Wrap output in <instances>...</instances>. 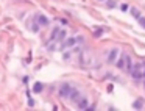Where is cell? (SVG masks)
I'll use <instances>...</instances> for the list:
<instances>
[{"label":"cell","instance_id":"3","mask_svg":"<svg viewBox=\"0 0 145 111\" xmlns=\"http://www.w3.org/2000/svg\"><path fill=\"white\" fill-rule=\"evenodd\" d=\"M77 105H78V110H87V108H89V102H87L86 97H81V99L77 102Z\"/></svg>","mask_w":145,"mask_h":111},{"label":"cell","instance_id":"14","mask_svg":"<svg viewBox=\"0 0 145 111\" xmlns=\"http://www.w3.org/2000/svg\"><path fill=\"white\" fill-rule=\"evenodd\" d=\"M131 14H133L136 19L140 17V14H139V10H137V8H131Z\"/></svg>","mask_w":145,"mask_h":111},{"label":"cell","instance_id":"9","mask_svg":"<svg viewBox=\"0 0 145 111\" xmlns=\"http://www.w3.org/2000/svg\"><path fill=\"white\" fill-rule=\"evenodd\" d=\"M123 70H127V72H131L133 70V63H131V56L127 55V64H125V69Z\"/></svg>","mask_w":145,"mask_h":111},{"label":"cell","instance_id":"5","mask_svg":"<svg viewBox=\"0 0 145 111\" xmlns=\"http://www.w3.org/2000/svg\"><path fill=\"white\" fill-rule=\"evenodd\" d=\"M117 55H119V48H117V47H114V48L111 50V52H109L108 63H114V61H115V58H117Z\"/></svg>","mask_w":145,"mask_h":111},{"label":"cell","instance_id":"4","mask_svg":"<svg viewBox=\"0 0 145 111\" xmlns=\"http://www.w3.org/2000/svg\"><path fill=\"white\" fill-rule=\"evenodd\" d=\"M48 22H50V20L47 19V16H44V14L37 16V25H39V27H47Z\"/></svg>","mask_w":145,"mask_h":111},{"label":"cell","instance_id":"18","mask_svg":"<svg viewBox=\"0 0 145 111\" xmlns=\"http://www.w3.org/2000/svg\"><path fill=\"white\" fill-rule=\"evenodd\" d=\"M128 8H130V6H128V3H123L122 6H120V10H122V11H128Z\"/></svg>","mask_w":145,"mask_h":111},{"label":"cell","instance_id":"13","mask_svg":"<svg viewBox=\"0 0 145 111\" xmlns=\"http://www.w3.org/2000/svg\"><path fill=\"white\" fill-rule=\"evenodd\" d=\"M106 6L108 8H115L117 3H115V0H106Z\"/></svg>","mask_w":145,"mask_h":111},{"label":"cell","instance_id":"1","mask_svg":"<svg viewBox=\"0 0 145 111\" xmlns=\"http://www.w3.org/2000/svg\"><path fill=\"white\" fill-rule=\"evenodd\" d=\"M130 74H131V77H133V78H136V80H140V78L144 77V74H145V67L142 66V64H136Z\"/></svg>","mask_w":145,"mask_h":111},{"label":"cell","instance_id":"7","mask_svg":"<svg viewBox=\"0 0 145 111\" xmlns=\"http://www.w3.org/2000/svg\"><path fill=\"white\" fill-rule=\"evenodd\" d=\"M75 42H77V39H75V38H69L67 41H64L63 48H66V47H73V45H75Z\"/></svg>","mask_w":145,"mask_h":111},{"label":"cell","instance_id":"11","mask_svg":"<svg viewBox=\"0 0 145 111\" xmlns=\"http://www.w3.org/2000/svg\"><path fill=\"white\" fill-rule=\"evenodd\" d=\"M42 88H44V86H42V83L41 82H36V83H34V86H33V92H41V91H42Z\"/></svg>","mask_w":145,"mask_h":111},{"label":"cell","instance_id":"10","mask_svg":"<svg viewBox=\"0 0 145 111\" xmlns=\"http://www.w3.org/2000/svg\"><path fill=\"white\" fill-rule=\"evenodd\" d=\"M142 106H144V100H142V99H137V100L133 103V108H134V110H142Z\"/></svg>","mask_w":145,"mask_h":111},{"label":"cell","instance_id":"20","mask_svg":"<svg viewBox=\"0 0 145 111\" xmlns=\"http://www.w3.org/2000/svg\"><path fill=\"white\" fill-rule=\"evenodd\" d=\"M144 77H145V74H144Z\"/></svg>","mask_w":145,"mask_h":111},{"label":"cell","instance_id":"21","mask_svg":"<svg viewBox=\"0 0 145 111\" xmlns=\"http://www.w3.org/2000/svg\"><path fill=\"white\" fill-rule=\"evenodd\" d=\"M144 86H145V83H144Z\"/></svg>","mask_w":145,"mask_h":111},{"label":"cell","instance_id":"16","mask_svg":"<svg viewBox=\"0 0 145 111\" xmlns=\"http://www.w3.org/2000/svg\"><path fill=\"white\" fill-rule=\"evenodd\" d=\"M103 33H104V30H103V28H98V30H95V33H94V36H97V38H98V36H101Z\"/></svg>","mask_w":145,"mask_h":111},{"label":"cell","instance_id":"2","mask_svg":"<svg viewBox=\"0 0 145 111\" xmlns=\"http://www.w3.org/2000/svg\"><path fill=\"white\" fill-rule=\"evenodd\" d=\"M70 92H72V88L69 83H63L59 88V96L63 97V99H66V97H70Z\"/></svg>","mask_w":145,"mask_h":111},{"label":"cell","instance_id":"19","mask_svg":"<svg viewBox=\"0 0 145 111\" xmlns=\"http://www.w3.org/2000/svg\"><path fill=\"white\" fill-rule=\"evenodd\" d=\"M98 2H106V0H98Z\"/></svg>","mask_w":145,"mask_h":111},{"label":"cell","instance_id":"8","mask_svg":"<svg viewBox=\"0 0 145 111\" xmlns=\"http://www.w3.org/2000/svg\"><path fill=\"white\" fill-rule=\"evenodd\" d=\"M80 99H81L80 92L77 91V89H72V92H70V100H73V102H78Z\"/></svg>","mask_w":145,"mask_h":111},{"label":"cell","instance_id":"12","mask_svg":"<svg viewBox=\"0 0 145 111\" xmlns=\"http://www.w3.org/2000/svg\"><path fill=\"white\" fill-rule=\"evenodd\" d=\"M59 31H61L59 28H55V30L52 31V36H50V39H52V41H53V39H58V34H59Z\"/></svg>","mask_w":145,"mask_h":111},{"label":"cell","instance_id":"17","mask_svg":"<svg viewBox=\"0 0 145 111\" xmlns=\"http://www.w3.org/2000/svg\"><path fill=\"white\" fill-rule=\"evenodd\" d=\"M64 36H66V30H61L59 34H58V39L61 41V39H64Z\"/></svg>","mask_w":145,"mask_h":111},{"label":"cell","instance_id":"6","mask_svg":"<svg viewBox=\"0 0 145 111\" xmlns=\"http://www.w3.org/2000/svg\"><path fill=\"white\" fill-rule=\"evenodd\" d=\"M117 67H119V69H125V64H127V55H122L120 56L119 59H117Z\"/></svg>","mask_w":145,"mask_h":111},{"label":"cell","instance_id":"15","mask_svg":"<svg viewBox=\"0 0 145 111\" xmlns=\"http://www.w3.org/2000/svg\"><path fill=\"white\" fill-rule=\"evenodd\" d=\"M137 22H139V25H140L142 28H145V17L144 16H140V17L137 19Z\"/></svg>","mask_w":145,"mask_h":111}]
</instances>
